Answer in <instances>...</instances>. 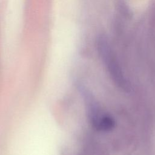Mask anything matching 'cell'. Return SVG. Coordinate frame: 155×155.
<instances>
[{"instance_id": "obj_1", "label": "cell", "mask_w": 155, "mask_h": 155, "mask_svg": "<svg viewBox=\"0 0 155 155\" xmlns=\"http://www.w3.org/2000/svg\"><path fill=\"white\" fill-rule=\"evenodd\" d=\"M99 54L111 79L120 88L127 91L129 89L128 82L125 78L119 62L107 37L104 35L96 40Z\"/></svg>"}, {"instance_id": "obj_2", "label": "cell", "mask_w": 155, "mask_h": 155, "mask_svg": "<svg viewBox=\"0 0 155 155\" xmlns=\"http://www.w3.org/2000/svg\"><path fill=\"white\" fill-rule=\"evenodd\" d=\"M86 100L88 118L93 127L102 131L111 130L115 126L114 119L102 110L99 104L90 94H87Z\"/></svg>"}, {"instance_id": "obj_3", "label": "cell", "mask_w": 155, "mask_h": 155, "mask_svg": "<svg viewBox=\"0 0 155 155\" xmlns=\"http://www.w3.org/2000/svg\"><path fill=\"white\" fill-rule=\"evenodd\" d=\"M117 5L119 6V10L120 11V13H122L124 15H125L127 17L130 16V10L129 9V8L126 5L125 3L122 1H119V2L117 3Z\"/></svg>"}]
</instances>
